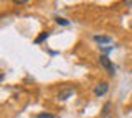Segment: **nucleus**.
<instances>
[{
    "label": "nucleus",
    "mask_w": 132,
    "mask_h": 118,
    "mask_svg": "<svg viewBox=\"0 0 132 118\" xmlns=\"http://www.w3.org/2000/svg\"><path fill=\"white\" fill-rule=\"evenodd\" d=\"M99 64H101L104 69H107V72H109L111 76L116 74V67H114V64L111 62V59H109V56H107V54H102L101 58H99Z\"/></svg>",
    "instance_id": "1"
},
{
    "label": "nucleus",
    "mask_w": 132,
    "mask_h": 118,
    "mask_svg": "<svg viewBox=\"0 0 132 118\" xmlns=\"http://www.w3.org/2000/svg\"><path fill=\"white\" fill-rule=\"evenodd\" d=\"M107 90H109V84L99 82L96 87H94V95H96V97H102V95H106Z\"/></svg>",
    "instance_id": "2"
},
{
    "label": "nucleus",
    "mask_w": 132,
    "mask_h": 118,
    "mask_svg": "<svg viewBox=\"0 0 132 118\" xmlns=\"http://www.w3.org/2000/svg\"><path fill=\"white\" fill-rule=\"evenodd\" d=\"M73 92H74L73 87H64V89H61V90L58 92V99H60V100H66V99H69V97L73 95Z\"/></svg>",
    "instance_id": "3"
},
{
    "label": "nucleus",
    "mask_w": 132,
    "mask_h": 118,
    "mask_svg": "<svg viewBox=\"0 0 132 118\" xmlns=\"http://www.w3.org/2000/svg\"><path fill=\"white\" fill-rule=\"evenodd\" d=\"M93 39H94L96 43H104V44L111 41V38H109V36H94Z\"/></svg>",
    "instance_id": "4"
},
{
    "label": "nucleus",
    "mask_w": 132,
    "mask_h": 118,
    "mask_svg": "<svg viewBox=\"0 0 132 118\" xmlns=\"http://www.w3.org/2000/svg\"><path fill=\"white\" fill-rule=\"evenodd\" d=\"M48 36H50V33H41V35L38 36V38H36V39H35V44H40V43H43V41H45V39H46V38H48Z\"/></svg>",
    "instance_id": "5"
},
{
    "label": "nucleus",
    "mask_w": 132,
    "mask_h": 118,
    "mask_svg": "<svg viewBox=\"0 0 132 118\" xmlns=\"http://www.w3.org/2000/svg\"><path fill=\"white\" fill-rule=\"evenodd\" d=\"M55 20H56V23H58V25H68V23H69L68 20H64V18H61V17H56Z\"/></svg>",
    "instance_id": "6"
},
{
    "label": "nucleus",
    "mask_w": 132,
    "mask_h": 118,
    "mask_svg": "<svg viewBox=\"0 0 132 118\" xmlns=\"http://www.w3.org/2000/svg\"><path fill=\"white\" fill-rule=\"evenodd\" d=\"M36 118H55V115H51V113H41Z\"/></svg>",
    "instance_id": "7"
},
{
    "label": "nucleus",
    "mask_w": 132,
    "mask_h": 118,
    "mask_svg": "<svg viewBox=\"0 0 132 118\" xmlns=\"http://www.w3.org/2000/svg\"><path fill=\"white\" fill-rule=\"evenodd\" d=\"M15 3H16V5H25L27 0H15Z\"/></svg>",
    "instance_id": "8"
}]
</instances>
